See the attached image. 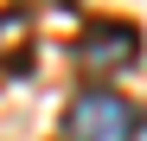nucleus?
Listing matches in <instances>:
<instances>
[{"instance_id":"1","label":"nucleus","mask_w":147,"mask_h":141,"mask_svg":"<svg viewBox=\"0 0 147 141\" xmlns=\"http://www.w3.org/2000/svg\"><path fill=\"white\" fill-rule=\"evenodd\" d=\"M64 135L70 141H134L141 135V109L121 103L115 90H83L64 115Z\"/></svg>"},{"instance_id":"2","label":"nucleus","mask_w":147,"mask_h":141,"mask_svg":"<svg viewBox=\"0 0 147 141\" xmlns=\"http://www.w3.org/2000/svg\"><path fill=\"white\" fill-rule=\"evenodd\" d=\"M134 58H141V32L128 19H96L83 32V64L90 70H128Z\"/></svg>"}]
</instances>
